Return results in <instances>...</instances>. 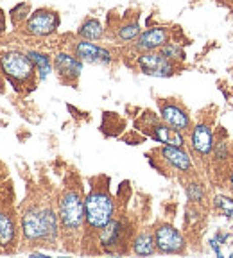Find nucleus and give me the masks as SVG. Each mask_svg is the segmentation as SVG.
I'll return each mask as SVG.
<instances>
[{
	"mask_svg": "<svg viewBox=\"0 0 233 258\" xmlns=\"http://www.w3.org/2000/svg\"><path fill=\"white\" fill-rule=\"evenodd\" d=\"M115 205L108 192L104 190H92L85 199V214L86 224L92 230H101L113 219Z\"/></svg>",
	"mask_w": 233,
	"mask_h": 258,
	"instance_id": "nucleus-1",
	"label": "nucleus"
},
{
	"mask_svg": "<svg viewBox=\"0 0 233 258\" xmlns=\"http://www.w3.org/2000/svg\"><path fill=\"white\" fill-rule=\"evenodd\" d=\"M60 221L65 230L76 231L81 228V224L86 221L85 214V199L76 190H69L63 194L60 201Z\"/></svg>",
	"mask_w": 233,
	"mask_h": 258,
	"instance_id": "nucleus-2",
	"label": "nucleus"
},
{
	"mask_svg": "<svg viewBox=\"0 0 233 258\" xmlns=\"http://www.w3.org/2000/svg\"><path fill=\"white\" fill-rule=\"evenodd\" d=\"M0 69L4 72V76H8L11 81L16 83H27L34 76V63L31 61L29 54H22L11 50L0 56Z\"/></svg>",
	"mask_w": 233,
	"mask_h": 258,
	"instance_id": "nucleus-3",
	"label": "nucleus"
},
{
	"mask_svg": "<svg viewBox=\"0 0 233 258\" xmlns=\"http://www.w3.org/2000/svg\"><path fill=\"white\" fill-rule=\"evenodd\" d=\"M156 249L163 254H176L185 249V238L170 224H160L154 230Z\"/></svg>",
	"mask_w": 233,
	"mask_h": 258,
	"instance_id": "nucleus-4",
	"label": "nucleus"
},
{
	"mask_svg": "<svg viewBox=\"0 0 233 258\" xmlns=\"http://www.w3.org/2000/svg\"><path fill=\"white\" fill-rule=\"evenodd\" d=\"M138 67L144 74L154 77H169L174 74V63L167 59L160 50L142 52L138 56Z\"/></svg>",
	"mask_w": 233,
	"mask_h": 258,
	"instance_id": "nucleus-5",
	"label": "nucleus"
},
{
	"mask_svg": "<svg viewBox=\"0 0 233 258\" xmlns=\"http://www.w3.org/2000/svg\"><path fill=\"white\" fill-rule=\"evenodd\" d=\"M60 27V16L57 13L48 11V9H38L29 16L25 31L31 36H48Z\"/></svg>",
	"mask_w": 233,
	"mask_h": 258,
	"instance_id": "nucleus-6",
	"label": "nucleus"
},
{
	"mask_svg": "<svg viewBox=\"0 0 233 258\" xmlns=\"http://www.w3.org/2000/svg\"><path fill=\"white\" fill-rule=\"evenodd\" d=\"M74 56L79 57L81 61H86V63H111V54L106 48L99 47L97 43H92L88 40H81L74 45Z\"/></svg>",
	"mask_w": 233,
	"mask_h": 258,
	"instance_id": "nucleus-7",
	"label": "nucleus"
},
{
	"mask_svg": "<svg viewBox=\"0 0 233 258\" xmlns=\"http://www.w3.org/2000/svg\"><path fill=\"white\" fill-rule=\"evenodd\" d=\"M190 144H192V149L199 156H210L213 153V147H215V137H213L212 127L208 124H197L196 127H192Z\"/></svg>",
	"mask_w": 233,
	"mask_h": 258,
	"instance_id": "nucleus-8",
	"label": "nucleus"
},
{
	"mask_svg": "<svg viewBox=\"0 0 233 258\" xmlns=\"http://www.w3.org/2000/svg\"><path fill=\"white\" fill-rule=\"evenodd\" d=\"M167 41H169V31L165 27H153L142 32L137 38L135 47L140 52H151V50H160Z\"/></svg>",
	"mask_w": 233,
	"mask_h": 258,
	"instance_id": "nucleus-9",
	"label": "nucleus"
},
{
	"mask_svg": "<svg viewBox=\"0 0 233 258\" xmlns=\"http://www.w3.org/2000/svg\"><path fill=\"white\" fill-rule=\"evenodd\" d=\"M22 230H24L25 238H29V240L47 238V228H45L41 210H29L22 219Z\"/></svg>",
	"mask_w": 233,
	"mask_h": 258,
	"instance_id": "nucleus-10",
	"label": "nucleus"
},
{
	"mask_svg": "<svg viewBox=\"0 0 233 258\" xmlns=\"http://www.w3.org/2000/svg\"><path fill=\"white\" fill-rule=\"evenodd\" d=\"M161 113V120L165 122L170 127L178 129L181 133H185L190 129V118L187 115L185 109H181L180 106L172 104V102H163L160 108Z\"/></svg>",
	"mask_w": 233,
	"mask_h": 258,
	"instance_id": "nucleus-11",
	"label": "nucleus"
},
{
	"mask_svg": "<svg viewBox=\"0 0 233 258\" xmlns=\"http://www.w3.org/2000/svg\"><path fill=\"white\" fill-rule=\"evenodd\" d=\"M54 69L65 79H77L83 72V61L67 52H60L54 57Z\"/></svg>",
	"mask_w": 233,
	"mask_h": 258,
	"instance_id": "nucleus-12",
	"label": "nucleus"
},
{
	"mask_svg": "<svg viewBox=\"0 0 233 258\" xmlns=\"http://www.w3.org/2000/svg\"><path fill=\"white\" fill-rule=\"evenodd\" d=\"M161 156L163 160L169 163L170 167H174L180 172H189L192 169V161H190L189 153L183 151V147H174V145H163L161 147Z\"/></svg>",
	"mask_w": 233,
	"mask_h": 258,
	"instance_id": "nucleus-13",
	"label": "nucleus"
},
{
	"mask_svg": "<svg viewBox=\"0 0 233 258\" xmlns=\"http://www.w3.org/2000/svg\"><path fill=\"white\" fill-rule=\"evenodd\" d=\"M151 137L156 142L163 145H174V147H183L185 144V138H183V133L178 131V129L170 127L167 124H154L153 131H151Z\"/></svg>",
	"mask_w": 233,
	"mask_h": 258,
	"instance_id": "nucleus-14",
	"label": "nucleus"
},
{
	"mask_svg": "<svg viewBox=\"0 0 233 258\" xmlns=\"http://www.w3.org/2000/svg\"><path fill=\"white\" fill-rule=\"evenodd\" d=\"M122 222L119 221H109L104 228H101V244L104 247H115L121 244V237H122Z\"/></svg>",
	"mask_w": 233,
	"mask_h": 258,
	"instance_id": "nucleus-15",
	"label": "nucleus"
},
{
	"mask_svg": "<svg viewBox=\"0 0 233 258\" xmlns=\"http://www.w3.org/2000/svg\"><path fill=\"white\" fill-rule=\"evenodd\" d=\"M77 36L88 41H97L104 36V27H102L101 22L95 20V18H88V20L83 22V25L79 27Z\"/></svg>",
	"mask_w": 233,
	"mask_h": 258,
	"instance_id": "nucleus-16",
	"label": "nucleus"
},
{
	"mask_svg": "<svg viewBox=\"0 0 233 258\" xmlns=\"http://www.w3.org/2000/svg\"><path fill=\"white\" fill-rule=\"evenodd\" d=\"M133 251L140 256H149L156 251V242H154V235L153 233H140L135 242H133Z\"/></svg>",
	"mask_w": 233,
	"mask_h": 258,
	"instance_id": "nucleus-17",
	"label": "nucleus"
},
{
	"mask_svg": "<svg viewBox=\"0 0 233 258\" xmlns=\"http://www.w3.org/2000/svg\"><path fill=\"white\" fill-rule=\"evenodd\" d=\"M29 57H31V61L34 63V67H36L38 77H40L41 81L47 79L48 74L52 72V63H50V57H48L47 54L38 52V50H31V52H29Z\"/></svg>",
	"mask_w": 233,
	"mask_h": 258,
	"instance_id": "nucleus-18",
	"label": "nucleus"
},
{
	"mask_svg": "<svg viewBox=\"0 0 233 258\" xmlns=\"http://www.w3.org/2000/svg\"><path fill=\"white\" fill-rule=\"evenodd\" d=\"M15 238V224L8 214L0 212V246H9Z\"/></svg>",
	"mask_w": 233,
	"mask_h": 258,
	"instance_id": "nucleus-19",
	"label": "nucleus"
},
{
	"mask_svg": "<svg viewBox=\"0 0 233 258\" xmlns=\"http://www.w3.org/2000/svg\"><path fill=\"white\" fill-rule=\"evenodd\" d=\"M140 34V25L137 22H128V24L121 25V27L116 29V36L122 41H135Z\"/></svg>",
	"mask_w": 233,
	"mask_h": 258,
	"instance_id": "nucleus-20",
	"label": "nucleus"
},
{
	"mask_svg": "<svg viewBox=\"0 0 233 258\" xmlns=\"http://www.w3.org/2000/svg\"><path fill=\"white\" fill-rule=\"evenodd\" d=\"M213 208L221 212L224 217L233 219V198L229 196H224V194H219L213 198Z\"/></svg>",
	"mask_w": 233,
	"mask_h": 258,
	"instance_id": "nucleus-21",
	"label": "nucleus"
},
{
	"mask_svg": "<svg viewBox=\"0 0 233 258\" xmlns=\"http://www.w3.org/2000/svg\"><path fill=\"white\" fill-rule=\"evenodd\" d=\"M45 221V228H47V238H54L57 235V217L50 208L41 210Z\"/></svg>",
	"mask_w": 233,
	"mask_h": 258,
	"instance_id": "nucleus-22",
	"label": "nucleus"
},
{
	"mask_svg": "<svg viewBox=\"0 0 233 258\" xmlns=\"http://www.w3.org/2000/svg\"><path fill=\"white\" fill-rule=\"evenodd\" d=\"M160 52L163 54L167 59L170 61H181V59H185V52H183V48H181V45L178 43H167L163 45V47L160 48Z\"/></svg>",
	"mask_w": 233,
	"mask_h": 258,
	"instance_id": "nucleus-23",
	"label": "nucleus"
},
{
	"mask_svg": "<svg viewBox=\"0 0 233 258\" xmlns=\"http://www.w3.org/2000/svg\"><path fill=\"white\" fill-rule=\"evenodd\" d=\"M187 198L192 203H201L203 198H205V190L199 183H189L187 185Z\"/></svg>",
	"mask_w": 233,
	"mask_h": 258,
	"instance_id": "nucleus-24",
	"label": "nucleus"
},
{
	"mask_svg": "<svg viewBox=\"0 0 233 258\" xmlns=\"http://www.w3.org/2000/svg\"><path fill=\"white\" fill-rule=\"evenodd\" d=\"M213 158L217 161H222L228 158V144L226 142H215V147H213Z\"/></svg>",
	"mask_w": 233,
	"mask_h": 258,
	"instance_id": "nucleus-25",
	"label": "nucleus"
},
{
	"mask_svg": "<svg viewBox=\"0 0 233 258\" xmlns=\"http://www.w3.org/2000/svg\"><path fill=\"white\" fill-rule=\"evenodd\" d=\"M210 247H212V249L215 251V254H217L219 258H222V253H221V242H219L215 237L210 238Z\"/></svg>",
	"mask_w": 233,
	"mask_h": 258,
	"instance_id": "nucleus-26",
	"label": "nucleus"
},
{
	"mask_svg": "<svg viewBox=\"0 0 233 258\" xmlns=\"http://www.w3.org/2000/svg\"><path fill=\"white\" fill-rule=\"evenodd\" d=\"M215 238H217L219 242H221V244H224L226 240H228V235H222V233H217L215 235Z\"/></svg>",
	"mask_w": 233,
	"mask_h": 258,
	"instance_id": "nucleus-27",
	"label": "nucleus"
},
{
	"mask_svg": "<svg viewBox=\"0 0 233 258\" xmlns=\"http://www.w3.org/2000/svg\"><path fill=\"white\" fill-rule=\"evenodd\" d=\"M4 29H6V24H4V16H2V13H0V34L4 32Z\"/></svg>",
	"mask_w": 233,
	"mask_h": 258,
	"instance_id": "nucleus-28",
	"label": "nucleus"
},
{
	"mask_svg": "<svg viewBox=\"0 0 233 258\" xmlns=\"http://www.w3.org/2000/svg\"><path fill=\"white\" fill-rule=\"evenodd\" d=\"M229 188H231V192H233V170L229 172Z\"/></svg>",
	"mask_w": 233,
	"mask_h": 258,
	"instance_id": "nucleus-29",
	"label": "nucleus"
},
{
	"mask_svg": "<svg viewBox=\"0 0 233 258\" xmlns=\"http://www.w3.org/2000/svg\"><path fill=\"white\" fill-rule=\"evenodd\" d=\"M226 2H233V0H226Z\"/></svg>",
	"mask_w": 233,
	"mask_h": 258,
	"instance_id": "nucleus-30",
	"label": "nucleus"
},
{
	"mask_svg": "<svg viewBox=\"0 0 233 258\" xmlns=\"http://www.w3.org/2000/svg\"><path fill=\"white\" fill-rule=\"evenodd\" d=\"M231 258H233V253H231Z\"/></svg>",
	"mask_w": 233,
	"mask_h": 258,
	"instance_id": "nucleus-31",
	"label": "nucleus"
}]
</instances>
